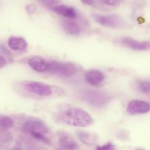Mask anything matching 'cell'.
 <instances>
[{
	"label": "cell",
	"instance_id": "6da1fadb",
	"mask_svg": "<svg viewBox=\"0 0 150 150\" xmlns=\"http://www.w3.org/2000/svg\"><path fill=\"white\" fill-rule=\"evenodd\" d=\"M59 119L63 123L76 127H86L92 122L90 114L79 107H70L60 112Z\"/></svg>",
	"mask_w": 150,
	"mask_h": 150
},
{
	"label": "cell",
	"instance_id": "7a4b0ae2",
	"mask_svg": "<svg viewBox=\"0 0 150 150\" xmlns=\"http://www.w3.org/2000/svg\"><path fill=\"white\" fill-rule=\"evenodd\" d=\"M21 130L32 135L38 141L45 144H50L48 138L50 129L46 124L41 119L35 117L28 118L22 124Z\"/></svg>",
	"mask_w": 150,
	"mask_h": 150
},
{
	"label": "cell",
	"instance_id": "3957f363",
	"mask_svg": "<svg viewBox=\"0 0 150 150\" xmlns=\"http://www.w3.org/2000/svg\"><path fill=\"white\" fill-rule=\"evenodd\" d=\"M81 97L89 105L97 108L104 107L111 99L109 94L98 90H83L81 91Z\"/></svg>",
	"mask_w": 150,
	"mask_h": 150
},
{
	"label": "cell",
	"instance_id": "277c9868",
	"mask_svg": "<svg viewBox=\"0 0 150 150\" xmlns=\"http://www.w3.org/2000/svg\"><path fill=\"white\" fill-rule=\"evenodd\" d=\"M79 71L77 66L72 63L50 60L48 61V73L59 76H70L75 75Z\"/></svg>",
	"mask_w": 150,
	"mask_h": 150
},
{
	"label": "cell",
	"instance_id": "5b68a950",
	"mask_svg": "<svg viewBox=\"0 0 150 150\" xmlns=\"http://www.w3.org/2000/svg\"><path fill=\"white\" fill-rule=\"evenodd\" d=\"M92 18L97 23L105 27L120 29L127 26V21L119 15L93 14Z\"/></svg>",
	"mask_w": 150,
	"mask_h": 150
},
{
	"label": "cell",
	"instance_id": "8992f818",
	"mask_svg": "<svg viewBox=\"0 0 150 150\" xmlns=\"http://www.w3.org/2000/svg\"><path fill=\"white\" fill-rule=\"evenodd\" d=\"M23 88L31 94L42 97L50 96L52 95V87L48 84L40 82H24L23 84Z\"/></svg>",
	"mask_w": 150,
	"mask_h": 150
},
{
	"label": "cell",
	"instance_id": "52a82bcc",
	"mask_svg": "<svg viewBox=\"0 0 150 150\" xmlns=\"http://www.w3.org/2000/svg\"><path fill=\"white\" fill-rule=\"evenodd\" d=\"M57 150H79V146L73 135L66 132L57 133Z\"/></svg>",
	"mask_w": 150,
	"mask_h": 150
},
{
	"label": "cell",
	"instance_id": "ba28073f",
	"mask_svg": "<svg viewBox=\"0 0 150 150\" xmlns=\"http://www.w3.org/2000/svg\"><path fill=\"white\" fill-rule=\"evenodd\" d=\"M150 111V104L143 100H132L127 107V112L131 116L145 114Z\"/></svg>",
	"mask_w": 150,
	"mask_h": 150
},
{
	"label": "cell",
	"instance_id": "9c48e42d",
	"mask_svg": "<svg viewBox=\"0 0 150 150\" xmlns=\"http://www.w3.org/2000/svg\"><path fill=\"white\" fill-rule=\"evenodd\" d=\"M105 74L99 70H89L85 74V80L92 86H98L105 79Z\"/></svg>",
	"mask_w": 150,
	"mask_h": 150
},
{
	"label": "cell",
	"instance_id": "30bf717a",
	"mask_svg": "<svg viewBox=\"0 0 150 150\" xmlns=\"http://www.w3.org/2000/svg\"><path fill=\"white\" fill-rule=\"evenodd\" d=\"M122 43L124 46L136 51H145L150 48V43L147 41H139L130 38H123Z\"/></svg>",
	"mask_w": 150,
	"mask_h": 150
},
{
	"label": "cell",
	"instance_id": "8fae6325",
	"mask_svg": "<svg viewBox=\"0 0 150 150\" xmlns=\"http://www.w3.org/2000/svg\"><path fill=\"white\" fill-rule=\"evenodd\" d=\"M28 65L34 71L40 73L46 72L48 69V61L41 57H33L28 61Z\"/></svg>",
	"mask_w": 150,
	"mask_h": 150
},
{
	"label": "cell",
	"instance_id": "7c38bea8",
	"mask_svg": "<svg viewBox=\"0 0 150 150\" xmlns=\"http://www.w3.org/2000/svg\"><path fill=\"white\" fill-rule=\"evenodd\" d=\"M52 10L57 14L66 18V19H73L77 17L76 10L73 7H70V6L60 4V5H57L53 7Z\"/></svg>",
	"mask_w": 150,
	"mask_h": 150
},
{
	"label": "cell",
	"instance_id": "4fadbf2b",
	"mask_svg": "<svg viewBox=\"0 0 150 150\" xmlns=\"http://www.w3.org/2000/svg\"><path fill=\"white\" fill-rule=\"evenodd\" d=\"M7 44L9 48L13 51H24L28 46L26 40L20 37H10Z\"/></svg>",
	"mask_w": 150,
	"mask_h": 150
},
{
	"label": "cell",
	"instance_id": "5bb4252c",
	"mask_svg": "<svg viewBox=\"0 0 150 150\" xmlns=\"http://www.w3.org/2000/svg\"><path fill=\"white\" fill-rule=\"evenodd\" d=\"M76 135H77L78 138L85 145L92 146L96 144L98 141L97 135L92 132H86V131L78 130L76 132Z\"/></svg>",
	"mask_w": 150,
	"mask_h": 150
},
{
	"label": "cell",
	"instance_id": "9a60e30c",
	"mask_svg": "<svg viewBox=\"0 0 150 150\" xmlns=\"http://www.w3.org/2000/svg\"><path fill=\"white\" fill-rule=\"evenodd\" d=\"M62 25L64 30L67 34L71 35H77L81 33V26L76 21H73L71 19H65L62 21Z\"/></svg>",
	"mask_w": 150,
	"mask_h": 150
},
{
	"label": "cell",
	"instance_id": "2e32d148",
	"mask_svg": "<svg viewBox=\"0 0 150 150\" xmlns=\"http://www.w3.org/2000/svg\"><path fill=\"white\" fill-rule=\"evenodd\" d=\"M14 126V121L7 116H0V129H7Z\"/></svg>",
	"mask_w": 150,
	"mask_h": 150
},
{
	"label": "cell",
	"instance_id": "e0dca14e",
	"mask_svg": "<svg viewBox=\"0 0 150 150\" xmlns=\"http://www.w3.org/2000/svg\"><path fill=\"white\" fill-rule=\"evenodd\" d=\"M139 89L144 94H150V82L148 81H140L139 82Z\"/></svg>",
	"mask_w": 150,
	"mask_h": 150
},
{
	"label": "cell",
	"instance_id": "ac0fdd59",
	"mask_svg": "<svg viewBox=\"0 0 150 150\" xmlns=\"http://www.w3.org/2000/svg\"><path fill=\"white\" fill-rule=\"evenodd\" d=\"M38 1H39L41 4H43L44 6H45V7H47L48 8H50L51 10H52L53 7L58 5V3L59 2L60 0H38Z\"/></svg>",
	"mask_w": 150,
	"mask_h": 150
},
{
	"label": "cell",
	"instance_id": "d6986e66",
	"mask_svg": "<svg viewBox=\"0 0 150 150\" xmlns=\"http://www.w3.org/2000/svg\"><path fill=\"white\" fill-rule=\"evenodd\" d=\"M96 150H115V146L112 143H106L105 144L97 147Z\"/></svg>",
	"mask_w": 150,
	"mask_h": 150
},
{
	"label": "cell",
	"instance_id": "ffe728a7",
	"mask_svg": "<svg viewBox=\"0 0 150 150\" xmlns=\"http://www.w3.org/2000/svg\"><path fill=\"white\" fill-rule=\"evenodd\" d=\"M103 4L108 6H118L121 3L122 0H100Z\"/></svg>",
	"mask_w": 150,
	"mask_h": 150
},
{
	"label": "cell",
	"instance_id": "44dd1931",
	"mask_svg": "<svg viewBox=\"0 0 150 150\" xmlns=\"http://www.w3.org/2000/svg\"><path fill=\"white\" fill-rule=\"evenodd\" d=\"M5 64H6L5 59H4L2 56L0 55V69H2V68L5 66Z\"/></svg>",
	"mask_w": 150,
	"mask_h": 150
},
{
	"label": "cell",
	"instance_id": "7402d4cb",
	"mask_svg": "<svg viewBox=\"0 0 150 150\" xmlns=\"http://www.w3.org/2000/svg\"><path fill=\"white\" fill-rule=\"evenodd\" d=\"M83 4H87V5H92L93 4V0H81Z\"/></svg>",
	"mask_w": 150,
	"mask_h": 150
},
{
	"label": "cell",
	"instance_id": "603a6c76",
	"mask_svg": "<svg viewBox=\"0 0 150 150\" xmlns=\"http://www.w3.org/2000/svg\"><path fill=\"white\" fill-rule=\"evenodd\" d=\"M12 150H22V149H21L18 148V147H15V148H13Z\"/></svg>",
	"mask_w": 150,
	"mask_h": 150
},
{
	"label": "cell",
	"instance_id": "cb8c5ba5",
	"mask_svg": "<svg viewBox=\"0 0 150 150\" xmlns=\"http://www.w3.org/2000/svg\"><path fill=\"white\" fill-rule=\"evenodd\" d=\"M137 150H143V149H137Z\"/></svg>",
	"mask_w": 150,
	"mask_h": 150
}]
</instances>
